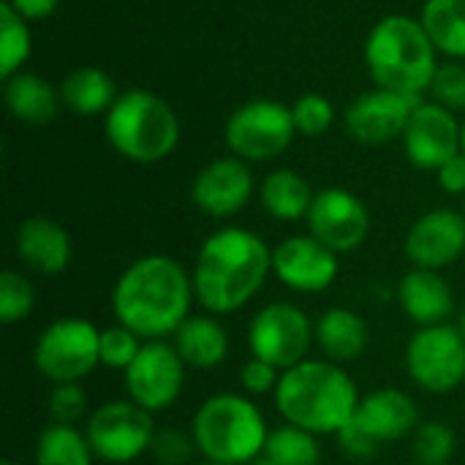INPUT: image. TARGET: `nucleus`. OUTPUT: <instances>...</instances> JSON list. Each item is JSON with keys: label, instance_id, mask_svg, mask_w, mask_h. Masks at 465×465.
<instances>
[{"label": "nucleus", "instance_id": "nucleus-43", "mask_svg": "<svg viewBox=\"0 0 465 465\" xmlns=\"http://www.w3.org/2000/svg\"><path fill=\"white\" fill-rule=\"evenodd\" d=\"M0 465H14V463H11V460H3V463H0Z\"/></svg>", "mask_w": 465, "mask_h": 465}, {"label": "nucleus", "instance_id": "nucleus-36", "mask_svg": "<svg viewBox=\"0 0 465 465\" xmlns=\"http://www.w3.org/2000/svg\"><path fill=\"white\" fill-rule=\"evenodd\" d=\"M193 450H199L193 436H185L180 430H155L150 447L153 458L161 465H188L193 458Z\"/></svg>", "mask_w": 465, "mask_h": 465}, {"label": "nucleus", "instance_id": "nucleus-1", "mask_svg": "<svg viewBox=\"0 0 465 465\" xmlns=\"http://www.w3.org/2000/svg\"><path fill=\"white\" fill-rule=\"evenodd\" d=\"M193 278L169 256H144L123 270L112 292L117 324L136 332L142 341L174 335L191 316Z\"/></svg>", "mask_w": 465, "mask_h": 465}, {"label": "nucleus", "instance_id": "nucleus-32", "mask_svg": "<svg viewBox=\"0 0 465 465\" xmlns=\"http://www.w3.org/2000/svg\"><path fill=\"white\" fill-rule=\"evenodd\" d=\"M33 305H35V294L30 281L14 270H5L0 275V322L16 324L30 316Z\"/></svg>", "mask_w": 465, "mask_h": 465}, {"label": "nucleus", "instance_id": "nucleus-25", "mask_svg": "<svg viewBox=\"0 0 465 465\" xmlns=\"http://www.w3.org/2000/svg\"><path fill=\"white\" fill-rule=\"evenodd\" d=\"M60 104V87H52L38 74L19 71L16 76L5 79V106L16 120L27 125L49 123L57 114Z\"/></svg>", "mask_w": 465, "mask_h": 465}, {"label": "nucleus", "instance_id": "nucleus-17", "mask_svg": "<svg viewBox=\"0 0 465 465\" xmlns=\"http://www.w3.org/2000/svg\"><path fill=\"white\" fill-rule=\"evenodd\" d=\"M272 275L294 292L316 294L335 283L338 253L313 234H297L272 248Z\"/></svg>", "mask_w": 465, "mask_h": 465}, {"label": "nucleus", "instance_id": "nucleus-30", "mask_svg": "<svg viewBox=\"0 0 465 465\" xmlns=\"http://www.w3.org/2000/svg\"><path fill=\"white\" fill-rule=\"evenodd\" d=\"M30 52H33V35H30L27 19L19 16L3 0L0 5V76L3 82L22 71V65L30 60Z\"/></svg>", "mask_w": 465, "mask_h": 465}, {"label": "nucleus", "instance_id": "nucleus-8", "mask_svg": "<svg viewBox=\"0 0 465 465\" xmlns=\"http://www.w3.org/2000/svg\"><path fill=\"white\" fill-rule=\"evenodd\" d=\"M223 136L232 155L242 161H272L297 136L292 106L272 98H253L229 114Z\"/></svg>", "mask_w": 465, "mask_h": 465}, {"label": "nucleus", "instance_id": "nucleus-44", "mask_svg": "<svg viewBox=\"0 0 465 465\" xmlns=\"http://www.w3.org/2000/svg\"><path fill=\"white\" fill-rule=\"evenodd\" d=\"M202 465H221V463H210V460H207V463H202Z\"/></svg>", "mask_w": 465, "mask_h": 465}, {"label": "nucleus", "instance_id": "nucleus-38", "mask_svg": "<svg viewBox=\"0 0 465 465\" xmlns=\"http://www.w3.org/2000/svg\"><path fill=\"white\" fill-rule=\"evenodd\" d=\"M281 376H283V371H278L275 365H270V362H264L259 357H251L242 365L240 381H242L245 392H251V395H267V392H275L278 390Z\"/></svg>", "mask_w": 465, "mask_h": 465}, {"label": "nucleus", "instance_id": "nucleus-42", "mask_svg": "<svg viewBox=\"0 0 465 465\" xmlns=\"http://www.w3.org/2000/svg\"><path fill=\"white\" fill-rule=\"evenodd\" d=\"M460 153H465V120H463V136H460Z\"/></svg>", "mask_w": 465, "mask_h": 465}, {"label": "nucleus", "instance_id": "nucleus-33", "mask_svg": "<svg viewBox=\"0 0 465 465\" xmlns=\"http://www.w3.org/2000/svg\"><path fill=\"white\" fill-rule=\"evenodd\" d=\"M292 117L297 125V134L302 136H322L335 123V106L330 98L319 93H305L292 104Z\"/></svg>", "mask_w": 465, "mask_h": 465}, {"label": "nucleus", "instance_id": "nucleus-45", "mask_svg": "<svg viewBox=\"0 0 465 465\" xmlns=\"http://www.w3.org/2000/svg\"><path fill=\"white\" fill-rule=\"evenodd\" d=\"M259 465H262V463H259Z\"/></svg>", "mask_w": 465, "mask_h": 465}, {"label": "nucleus", "instance_id": "nucleus-34", "mask_svg": "<svg viewBox=\"0 0 465 465\" xmlns=\"http://www.w3.org/2000/svg\"><path fill=\"white\" fill-rule=\"evenodd\" d=\"M430 101L441 104L444 109L450 112H465V63L463 60H450V63H441L433 82H430V90H428Z\"/></svg>", "mask_w": 465, "mask_h": 465}, {"label": "nucleus", "instance_id": "nucleus-9", "mask_svg": "<svg viewBox=\"0 0 465 465\" xmlns=\"http://www.w3.org/2000/svg\"><path fill=\"white\" fill-rule=\"evenodd\" d=\"M33 362L52 384H76L101 365V330L87 319H60L35 341Z\"/></svg>", "mask_w": 465, "mask_h": 465}, {"label": "nucleus", "instance_id": "nucleus-15", "mask_svg": "<svg viewBox=\"0 0 465 465\" xmlns=\"http://www.w3.org/2000/svg\"><path fill=\"white\" fill-rule=\"evenodd\" d=\"M311 234L335 253L357 251L371 234V213L360 196L346 188H324L308 213Z\"/></svg>", "mask_w": 465, "mask_h": 465}, {"label": "nucleus", "instance_id": "nucleus-18", "mask_svg": "<svg viewBox=\"0 0 465 465\" xmlns=\"http://www.w3.org/2000/svg\"><path fill=\"white\" fill-rule=\"evenodd\" d=\"M403 251L414 267L441 270L465 253V215L455 210H430L406 234Z\"/></svg>", "mask_w": 465, "mask_h": 465}, {"label": "nucleus", "instance_id": "nucleus-23", "mask_svg": "<svg viewBox=\"0 0 465 465\" xmlns=\"http://www.w3.org/2000/svg\"><path fill=\"white\" fill-rule=\"evenodd\" d=\"M174 349L188 368H215L229 354V335L213 316H188L174 332Z\"/></svg>", "mask_w": 465, "mask_h": 465}, {"label": "nucleus", "instance_id": "nucleus-39", "mask_svg": "<svg viewBox=\"0 0 465 465\" xmlns=\"http://www.w3.org/2000/svg\"><path fill=\"white\" fill-rule=\"evenodd\" d=\"M436 174H439V185L447 193L465 196V153H458L455 158H450Z\"/></svg>", "mask_w": 465, "mask_h": 465}, {"label": "nucleus", "instance_id": "nucleus-37", "mask_svg": "<svg viewBox=\"0 0 465 465\" xmlns=\"http://www.w3.org/2000/svg\"><path fill=\"white\" fill-rule=\"evenodd\" d=\"M87 411V398L84 390L76 384H54L52 401H49V414L57 425H74L82 420Z\"/></svg>", "mask_w": 465, "mask_h": 465}, {"label": "nucleus", "instance_id": "nucleus-21", "mask_svg": "<svg viewBox=\"0 0 465 465\" xmlns=\"http://www.w3.org/2000/svg\"><path fill=\"white\" fill-rule=\"evenodd\" d=\"M398 300L403 313L422 327L444 324V319H450V313L455 311L450 283L436 270L422 267H414L403 275L398 286Z\"/></svg>", "mask_w": 465, "mask_h": 465}, {"label": "nucleus", "instance_id": "nucleus-26", "mask_svg": "<svg viewBox=\"0 0 465 465\" xmlns=\"http://www.w3.org/2000/svg\"><path fill=\"white\" fill-rule=\"evenodd\" d=\"M316 193L294 169H275L262 183V204L278 221H302L311 213Z\"/></svg>", "mask_w": 465, "mask_h": 465}, {"label": "nucleus", "instance_id": "nucleus-20", "mask_svg": "<svg viewBox=\"0 0 465 465\" xmlns=\"http://www.w3.org/2000/svg\"><path fill=\"white\" fill-rule=\"evenodd\" d=\"M16 253L33 272L60 275L71 262V237L57 221L35 215L19 223Z\"/></svg>", "mask_w": 465, "mask_h": 465}, {"label": "nucleus", "instance_id": "nucleus-14", "mask_svg": "<svg viewBox=\"0 0 465 465\" xmlns=\"http://www.w3.org/2000/svg\"><path fill=\"white\" fill-rule=\"evenodd\" d=\"M460 136L463 123L455 112L436 101H420L403 131V150L417 169L439 172L450 158L460 153Z\"/></svg>", "mask_w": 465, "mask_h": 465}, {"label": "nucleus", "instance_id": "nucleus-16", "mask_svg": "<svg viewBox=\"0 0 465 465\" xmlns=\"http://www.w3.org/2000/svg\"><path fill=\"white\" fill-rule=\"evenodd\" d=\"M422 98H411L395 90H368L362 93L346 112V131L354 142L368 147L390 144L392 139H403V131Z\"/></svg>", "mask_w": 465, "mask_h": 465}, {"label": "nucleus", "instance_id": "nucleus-5", "mask_svg": "<svg viewBox=\"0 0 465 465\" xmlns=\"http://www.w3.org/2000/svg\"><path fill=\"white\" fill-rule=\"evenodd\" d=\"M109 144L134 163H158L177 150L180 117L169 101L150 90L120 93L104 114Z\"/></svg>", "mask_w": 465, "mask_h": 465}, {"label": "nucleus", "instance_id": "nucleus-22", "mask_svg": "<svg viewBox=\"0 0 465 465\" xmlns=\"http://www.w3.org/2000/svg\"><path fill=\"white\" fill-rule=\"evenodd\" d=\"M316 343L319 349L338 365V362H354L365 354L371 332L360 313L349 308H330L316 322Z\"/></svg>", "mask_w": 465, "mask_h": 465}, {"label": "nucleus", "instance_id": "nucleus-2", "mask_svg": "<svg viewBox=\"0 0 465 465\" xmlns=\"http://www.w3.org/2000/svg\"><path fill=\"white\" fill-rule=\"evenodd\" d=\"M272 272V251L248 229L226 226L213 232L199 248L193 267V294L210 313L245 308Z\"/></svg>", "mask_w": 465, "mask_h": 465}, {"label": "nucleus", "instance_id": "nucleus-41", "mask_svg": "<svg viewBox=\"0 0 465 465\" xmlns=\"http://www.w3.org/2000/svg\"><path fill=\"white\" fill-rule=\"evenodd\" d=\"M458 330H460V335L465 338V308H463V313H460V319H458Z\"/></svg>", "mask_w": 465, "mask_h": 465}, {"label": "nucleus", "instance_id": "nucleus-40", "mask_svg": "<svg viewBox=\"0 0 465 465\" xmlns=\"http://www.w3.org/2000/svg\"><path fill=\"white\" fill-rule=\"evenodd\" d=\"M19 16H25L27 22H35V19H46L52 16L63 0H5Z\"/></svg>", "mask_w": 465, "mask_h": 465}, {"label": "nucleus", "instance_id": "nucleus-28", "mask_svg": "<svg viewBox=\"0 0 465 465\" xmlns=\"http://www.w3.org/2000/svg\"><path fill=\"white\" fill-rule=\"evenodd\" d=\"M93 447L74 425H49L35 441V465H93Z\"/></svg>", "mask_w": 465, "mask_h": 465}, {"label": "nucleus", "instance_id": "nucleus-7", "mask_svg": "<svg viewBox=\"0 0 465 465\" xmlns=\"http://www.w3.org/2000/svg\"><path fill=\"white\" fill-rule=\"evenodd\" d=\"M417 403L401 390H376L360 398L351 422L338 433L341 450L357 460L373 458L384 444L401 441L417 430Z\"/></svg>", "mask_w": 465, "mask_h": 465}, {"label": "nucleus", "instance_id": "nucleus-6", "mask_svg": "<svg viewBox=\"0 0 465 465\" xmlns=\"http://www.w3.org/2000/svg\"><path fill=\"white\" fill-rule=\"evenodd\" d=\"M267 422L248 398L223 392L207 398L193 417V441L210 463L245 465L262 458Z\"/></svg>", "mask_w": 465, "mask_h": 465}, {"label": "nucleus", "instance_id": "nucleus-3", "mask_svg": "<svg viewBox=\"0 0 465 465\" xmlns=\"http://www.w3.org/2000/svg\"><path fill=\"white\" fill-rule=\"evenodd\" d=\"M275 406L281 417L313 436H338L360 406V392L349 373L335 362L305 360L283 371Z\"/></svg>", "mask_w": 465, "mask_h": 465}, {"label": "nucleus", "instance_id": "nucleus-13", "mask_svg": "<svg viewBox=\"0 0 465 465\" xmlns=\"http://www.w3.org/2000/svg\"><path fill=\"white\" fill-rule=\"evenodd\" d=\"M183 381L185 362L180 360L177 349L163 341L142 343L136 360L125 371L128 398L150 414L169 409L180 398Z\"/></svg>", "mask_w": 465, "mask_h": 465}, {"label": "nucleus", "instance_id": "nucleus-4", "mask_svg": "<svg viewBox=\"0 0 465 465\" xmlns=\"http://www.w3.org/2000/svg\"><path fill=\"white\" fill-rule=\"evenodd\" d=\"M439 49L420 19L390 14L379 19L365 38V65L373 82L411 98H422L439 71Z\"/></svg>", "mask_w": 465, "mask_h": 465}, {"label": "nucleus", "instance_id": "nucleus-12", "mask_svg": "<svg viewBox=\"0 0 465 465\" xmlns=\"http://www.w3.org/2000/svg\"><path fill=\"white\" fill-rule=\"evenodd\" d=\"M409 376L425 392H452L465 381V338L458 327H422L406 346Z\"/></svg>", "mask_w": 465, "mask_h": 465}, {"label": "nucleus", "instance_id": "nucleus-35", "mask_svg": "<svg viewBox=\"0 0 465 465\" xmlns=\"http://www.w3.org/2000/svg\"><path fill=\"white\" fill-rule=\"evenodd\" d=\"M139 341L142 338L136 332H131L128 327H123V324L101 330V365L125 373L128 365L136 360V354L142 349Z\"/></svg>", "mask_w": 465, "mask_h": 465}, {"label": "nucleus", "instance_id": "nucleus-24", "mask_svg": "<svg viewBox=\"0 0 465 465\" xmlns=\"http://www.w3.org/2000/svg\"><path fill=\"white\" fill-rule=\"evenodd\" d=\"M60 101L68 112L82 117L106 114L117 101L114 82L106 71L95 65H79L60 82Z\"/></svg>", "mask_w": 465, "mask_h": 465}, {"label": "nucleus", "instance_id": "nucleus-11", "mask_svg": "<svg viewBox=\"0 0 465 465\" xmlns=\"http://www.w3.org/2000/svg\"><path fill=\"white\" fill-rule=\"evenodd\" d=\"M153 414L134 401H114L95 409L87 420V441L106 463H131L153 447Z\"/></svg>", "mask_w": 465, "mask_h": 465}, {"label": "nucleus", "instance_id": "nucleus-31", "mask_svg": "<svg viewBox=\"0 0 465 465\" xmlns=\"http://www.w3.org/2000/svg\"><path fill=\"white\" fill-rule=\"evenodd\" d=\"M458 450L455 430L444 422H425L414 430L411 452L420 465H447Z\"/></svg>", "mask_w": 465, "mask_h": 465}, {"label": "nucleus", "instance_id": "nucleus-19", "mask_svg": "<svg viewBox=\"0 0 465 465\" xmlns=\"http://www.w3.org/2000/svg\"><path fill=\"white\" fill-rule=\"evenodd\" d=\"M191 196L193 204L210 218L237 215L253 196V174L248 169V161L237 155L210 161L196 174Z\"/></svg>", "mask_w": 465, "mask_h": 465}, {"label": "nucleus", "instance_id": "nucleus-29", "mask_svg": "<svg viewBox=\"0 0 465 465\" xmlns=\"http://www.w3.org/2000/svg\"><path fill=\"white\" fill-rule=\"evenodd\" d=\"M262 465H319L322 463V447L313 433L286 425L281 430H272L267 439V447L262 452Z\"/></svg>", "mask_w": 465, "mask_h": 465}, {"label": "nucleus", "instance_id": "nucleus-10", "mask_svg": "<svg viewBox=\"0 0 465 465\" xmlns=\"http://www.w3.org/2000/svg\"><path fill=\"white\" fill-rule=\"evenodd\" d=\"M313 338L316 330L311 327L308 316L292 302L264 305L248 327L251 354L275 365L278 371H292L294 365L305 362Z\"/></svg>", "mask_w": 465, "mask_h": 465}, {"label": "nucleus", "instance_id": "nucleus-27", "mask_svg": "<svg viewBox=\"0 0 465 465\" xmlns=\"http://www.w3.org/2000/svg\"><path fill=\"white\" fill-rule=\"evenodd\" d=\"M420 22L441 54L465 60V0H425Z\"/></svg>", "mask_w": 465, "mask_h": 465}]
</instances>
